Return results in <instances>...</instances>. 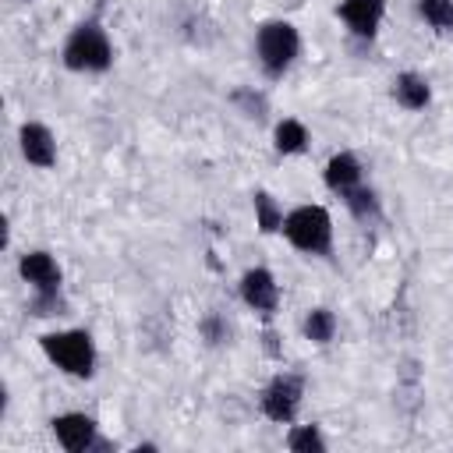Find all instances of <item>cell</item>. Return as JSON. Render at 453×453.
<instances>
[{
	"label": "cell",
	"mask_w": 453,
	"mask_h": 453,
	"mask_svg": "<svg viewBox=\"0 0 453 453\" xmlns=\"http://www.w3.org/2000/svg\"><path fill=\"white\" fill-rule=\"evenodd\" d=\"M42 350L46 357L64 368L67 375H92L96 365V347L92 336L85 329H67V333H46L42 336Z\"/></svg>",
	"instance_id": "cell-1"
},
{
	"label": "cell",
	"mask_w": 453,
	"mask_h": 453,
	"mask_svg": "<svg viewBox=\"0 0 453 453\" xmlns=\"http://www.w3.org/2000/svg\"><path fill=\"white\" fill-rule=\"evenodd\" d=\"M283 230L290 237L294 248L301 251H311V255H322L329 251V237H333V219L322 205H301L294 209L287 219H283Z\"/></svg>",
	"instance_id": "cell-2"
},
{
	"label": "cell",
	"mask_w": 453,
	"mask_h": 453,
	"mask_svg": "<svg viewBox=\"0 0 453 453\" xmlns=\"http://www.w3.org/2000/svg\"><path fill=\"white\" fill-rule=\"evenodd\" d=\"M113 60V46L99 25H81L71 32L64 46V64L71 71H106Z\"/></svg>",
	"instance_id": "cell-3"
},
{
	"label": "cell",
	"mask_w": 453,
	"mask_h": 453,
	"mask_svg": "<svg viewBox=\"0 0 453 453\" xmlns=\"http://www.w3.org/2000/svg\"><path fill=\"white\" fill-rule=\"evenodd\" d=\"M297 46H301L297 28L287 21H269L258 28V57L269 74H283L290 67V60L297 57Z\"/></svg>",
	"instance_id": "cell-4"
},
{
	"label": "cell",
	"mask_w": 453,
	"mask_h": 453,
	"mask_svg": "<svg viewBox=\"0 0 453 453\" xmlns=\"http://www.w3.org/2000/svg\"><path fill=\"white\" fill-rule=\"evenodd\" d=\"M297 403H301V379L297 375H276L269 386H265V393H262V411L273 418V421H294V414H297Z\"/></svg>",
	"instance_id": "cell-5"
},
{
	"label": "cell",
	"mask_w": 453,
	"mask_h": 453,
	"mask_svg": "<svg viewBox=\"0 0 453 453\" xmlns=\"http://www.w3.org/2000/svg\"><path fill=\"white\" fill-rule=\"evenodd\" d=\"M241 297L248 301V308L269 315V311L276 308V301H280V290H276L273 273H265V269H248L244 280H241Z\"/></svg>",
	"instance_id": "cell-6"
},
{
	"label": "cell",
	"mask_w": 453,
	"mask_h": 453,
	"mask_svg": "<svg viewBox=\"0 0 453 453\" xmlns=\"http://www.w3.org/2000/svg\"><path fill=\"white\" fill-rule=\"evenodd\" d=\"M53 432H57L60 446L71 453H81L96 442V421L88 414H60V418H53Z\"/></svg>",
	"instance_id": "cell-7"
},
{
	"label": "cell",
	"mask_w": 453,
	"mask_h": 453,
	"mask_svg": "<svg viewBox=\"0 0 453 453\" xmlns=\"http://www.w3.org/2000/svg\"><path fill=\"white\" fill-rule=\"evenodd\" d=\"M21 276L35 287V294H57L60 290V265L46 251H28L21 258Z\"/></svg>",
	"instance_id": "cell-8"
},
{
	"label": "cell",
	"mask_w": 453,
	"mask_h": 453,
	"mask_svg": "<svg viewBox=\"0 0 453 453\" xmlns=\"http://www.w3.org/2000/svg\"><path fill=\"white\" fill-rule=\"evenodd\" d=\"M21 152H25V159L35 163V166H53V159H57V142H53L50 127H42V124H25V127H21Z\"/></svg>",
	"instance_id": "cell-9"
},
{
	"label": "cell",
	"mask_w": 453,
	"mask_h": 453,
	"mask_svg": "<svg viewBox=\"0 0 453 453\" xmlns=\"http://www.w3.org/2000/svg\"><path fill=\"white\" fill-rule=\"evenodd\" d=\"M382 0H343L340 4V18L357 32V35H372L382 21Z\"/></svg>",
	"instance_id": "cell-10"
},
{
	"label": "cell",
	"mask_w": 453,
	"mask_h": 453,
	"mask_svg": "<svg viewBox=\"0 0 453 453\" xmlns=\"http://www.w3.org/2000/svg\"><path fill=\"white\" fill-rule=\"evenodd\" d=\"M357 180H361V166H357V159H354L350 152H336V156L326 163V184H329L333 191L347 195L350 188H357Z\"/></svg>",
	"instance_id": "cell-11"
},
{
	"label": "cell",
	"mask_w": 453,
	"mask_h": 453,
	"mask_svg": "<svg viewBox=\"0 0 453 453\" xmlns=\"http://www.w3.org/2000/svg\"><path fill=\"white\" fill-rule=\"evenodd\" d=\"M393 96H396L407 110H421L432 92H428V81H425V78H418V74L407 71V74H400V78L393 81Z\"/></svg>",
	"instance_id": "cell-12"
},
{
	"label": "cell",
	"mask_w": 453,
	"mask_h": 453,
	"mask_svg": "<svg viewBox=\"0 0 453 453\" xmlns=\"http://www.w3.org/2000/svg\"><path fill=\"white\" fill-rule=\"evenodd\" d=\"M333 333H336V319H333L329 308H315V311H308V319H304V336H308V340H315V343H329Z\"/></svg>",
	"instance_id": "cell-13"
},
{
	"label": "cell",
	"mask_w": 453,
	"mask_h": 453,
	"mask_svg": "<svg viewBox=\"0 0 453 453\" xmlns=\"http://www.w3.org/2000/svg\"><path fill=\"white\" fill-rule=\"evenodd\" d=\"M304 145H308V131H304L301 120H283V124L276 127V149H280L283 156L301 152Z\"/></svg>",
	"instance_id": "cell-14"
},
{
	"label": "cell",
	"mask_w": 453,
	"mask_h": 453,
	"mask_svg": "<svg viewBox=\"0 0 453 453\" xmlns=\"http://www.w3.org/2000/svg\"><path fill=\"white\" fill-rule=\"evenodd\" d=\"M418 11L425 21L439 32H453V0H418Z\"/></svg>",
	"instance_id": "cell-15"
},
{
	"label": "cell",
	"mask_w": 453,
	"mask_h": 453,
	"mask_svg": "<svg viewBox=\"0 0 453 453\" xmlns=\"http://www.w3.org/2000/svg\"><path fill=\"white\" fill-rule=\"evenodd\" d=\"M255 216H258V226H262L265 234H273V230L283 226V212H280V205L273 202V195H265V191L255 195Z\"/></svg>",
	"instance_id": "cell-16"
},
{
	"label": "cell",
	"mask_w": 453,
	"mask_h": 453,
	"mask_svg": "<svg viewBox=\"0 0 453 453\" xmlns=\"http://www.w3.org/2000/svg\"><path fill=\"white\" fill-rule=\"evenodd\" d=\"M343 198H347V205H350V212H354V216H361V219L379 216V198H375V191H372V188H361V184H357V188H350Z\"/></svg>",
	"instance_id": "cell-17"
},
{
	"label": "cell",
	"mask_w": 453,
	"mask_h": 453,
	"mask_svg": "<svg viewBox=\"0 0 453 453\" xmlns=\"http://www.w3.org/2000/svg\"><path fill=\"white\" fill-rule=\"evenodd\" d=\"M287 446H290V449H308V453L315 449V453H322V449H326V439L319 435V428L304 425V428H294V432H290Z\"/></svg>",
	"instance_id": "cell-18"
},
{
	"label": "cell",
	"mask_w": 453,
	"mask_h": 453,
	"mask_svg": "<svg viewBox=\"0 0 453 453\" xmlns=\"http://www.w3.org/2000/svg\"><path fill=\"white\" fill-rule=\"evenodd\" d=\"M262 340H265V350H269L273 357H280V343H276V333H265Z\"/></svg>",
	"instance_id": "cell-19"
}]
</instances>
